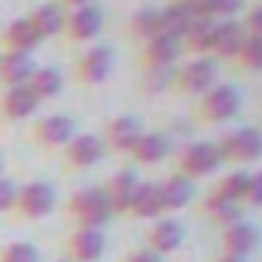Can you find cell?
Returning <instances> with one entry per match:
<instances>
[{
    "instance_id": "6da1fadb",
    "label": "cell",
    "mask_w": 262,
    "mask_h": 262,
    "mask_svg": "<svg viewBox=\"0 0 262 262\" xmlns=\"http://www.w3.org/2000/svg\"><path fill=\"white\" fill-rule=\"evenodd\" d=\"M241 113V92L229 82H216L201 98H195L192 116L198 125H226Z\"/></svg>"
},
{
    "instance_id": "7a4b0ae2",
    "label": "cell",
    "mask_w": 262,
    "mask_h": 262,
    "mask_svg": "<svg viewBox=\"0 0 262 262\" xmlns=\"http://www.w3.org/2000/svg\"><path fill=\"white\" fill-rule=\"evenodd\" d=\"M216 149H220V159L223 165H250L262 159V128L256 125H241V128H229L220 131V137L213 140Z\"/></svg>"
},
{
    "instance_id": "3957f363",
    "label": "cell",
    "mask_w": 262,
    "mask_h": 262,
    "mask_svg": "<svg viewBox=\"0 0 262 262\" xmlns=\"http://www.w3.org/2000/svg\"><path fill=\"white\" fill-rule=\"evenodd\" d=\"M64 210L73 216L76 229H104L113 220L110 201L101 186H82L64 201Z\"/></svg>"
},
{
    "instance_id": "277c9868",
    "label": "cell",
    "mask_w": 262,
    "mask_h": 262,
    "mask_svg": "<svg viewBox=\"0 0 262 262\" xmlns=\"http://www.w3.org/2000/svg\"><path fill=\"white\" fill-rule=\"evenodd\" d=\"M220 168H223V159H220V149L213 140H192L174 152V171L189 177L192 183L216 174Z\"/></svg>"
},
{
    "instance_id": "5b68a950",
    "label": "cell",
    "mask_w": 262,
    "mask_h": 262,
    "mask_svg": "<svg viewBox=\"0 0 262 262\" xmlns=\"http://www.w3.org/2000/svg\"><path fill=\"white\" fill-rule=\"evenodd\" d=\"M58 207V192L49 180H31L25 186H18V195L12 204V216L21 223H37L46 220L52 210Z\"/></svg>"
},
{
    "instance_id": "8992f818",
    "label": "cell",
    "mask_w": 262,
    "mask_h": 262,
    "mask_svg": "<svg viewBox=\"0 0 262 262\" xmlns=\"http://www.w3.org/2000/svg\"><path fill=\"white\" fill-rule=\"evenodd\" d=\"M216 76H220V67L210 55L204 58H192L186 64L174 67V76H171V92L183 95V98H201L207 89L216 85Z\"/></svg>"
},
{
    "instance_id": "52a82bcc",
    "label": "cell",
    "mask_w": 262,
    "mask_h": 262,
    "mask_svg": "<svg viewBox=\"0 0 262 262\" xmlns=\"http://www.w3.org/2000/svg\"><path fill=\"white\" fill-rule=\"evenodd\" d=\"M107 156V149H104V143H101V137L98 134H73L70 140H67L64 146H61V168H64L67 174H82V171H89V168H95L101 159Z\"/></svg>"
},
{
    "instance_id": "ba28073f",
    "label": "cell",
    "mask_w": 262,
    "mask_h": 262,
    "mask_svg": "<svg viewBox=\"0 0 262 262\" xmlns=\"http://www.w3.org/2000/svg\"><path fill=\"white\" fill-rule=\"evenodd\" d=\"M76 119L67 116V113H49V116H40L34 125H31V143L43 152H61L67 140L76 134Z\"/></svg>"
},
{
    "instance_id": "9c48e42d",
    "label": "cell",
    "mask_w": 262,
    "mask_h": 262,
    "mask_svg": "<svg viewBox=\"0 0 262 262\" xmlns=\"http://www.w3.org/2000/svg\"><path fill=\"white\" fill-rule=\"evenodd\" d=\"M113 73V49L107 43H95L89 46L76 61H73V76L79 85H89V89H98L107 82V76Z\"/></svg>"
},
{
    "instance_id": "30bf717a",
    "label": "cell",
    "mask_w": 262,
    "mask_h": 262,
    "mask_svg": "<svg viewBox=\"0 0 262 262\" xmlns=\"http://www.w3.org/2000/svg\"><path fill=\"white\" fill-rule=\"evenodd\" d=\"M104 28V9L98 3H89V6H79V9H64V37L70 46H82V43H92L98 40Z\"/></svg>"
},
{
    "instance_id": "8fae6325",
    "label": "cell",
    "mask_w": 262,
    "mask_h": 262,
    "mask_svg": "<svg viewBox=\"0 0 262 262\" xmlns=\"http://www.w3.org/2000/svg\"><path fill=\"white\" fill-rule=\"evenodd\" d=\"M143 122L137 119V116H131V113H119V116H110L107 122H104V128H101V143H104V149L107 152H119V156H128L131 146L137 143V137L143 134Z\"/></svg>"
},
{
    "instance_id": "7c38bea8",
    "label": "cell",
    "mask_w": 262,
    "mask_h": 262,
    "mask_svg": "<svg viewBox=\"0 0 262 262\" xmlns=\"http://www.w3.org/2000/svg\"><path fill=\"white\" fill-rule=\"evenodd\" d=\"M183 241H186V229H183V223L174 220V216H159V220H152V223L143 229V244H146V250L156 253V256H162V259H165L168 253H174Z\"/></svg>"
},
{
    "instance_id": "4fadbf2b",
    "label": "cell",
    "mask_w": 262,
    "mask_h": 262,
    "mask_svg": "<svg viewBox=\"0 0 262 262\" xmlns=\"http://www.w3.org/2000/svg\"><path fill=\"white\" fill-rule=\"evenodd\" d=\"M180 40L168 37V34H156L152 40L140 43V55H137V67L143 73H152V70H174L177 58H180Z\"/></svg>"
},
{
    "instance_id": "5bb4252c",
    "label": "cell",
    "mask_w": 262,
    "mask_h": 262,
    "mask_svg": "<svg viewBox=\"0 0 262 262\" xmlns=\"http://www.w3.org/2000/svg\"><path fill=\"white\" fill-rule=\"evenodd\" d=\"M107 250L104 229H70L64 238V259L67 262H98Z\"/></svg>"
},
{
    "instance_id": "9a60e30c",
    "label": "cell",
    "mask_w": 262,
    "mask_h": 262,
    "mask_svg": "<svg viewBox=\"0 0 262 262\" xmlns=\"http://www.w3.org/2000/svg\"><path fill=\"white\" fill-rule=\"evenodd\" d=\"M262 235L256 223H247V220H238L226 229H220V253H229V256H241V259H250V253L259 247Z\"/></svg>"
},
{
    "instance_id": "2e32d148",
    "label": "cell",
    "mask_w": 262,
    "mask_h": 262,
    "mask_svg": "<svg viewBox=\"0 0 262 262\" xmlns=\"http://www.w3.org/2000/svg\"><path fill=\"white\" fill-rule=\"evenodd\" d=\"M125 216L143 220V223H152V220L165 216V210H162V195H159V180H140V183H137V189L131 192Z\"/></svg>"
},
{
    "instance_id": "e0dca14e",
    "label": "cell",
    "mask_w": 262,
    "mask_h": 262,
    "mask_svg": "<svg viewBox=\"0 0 262 262\" xmlns=\"http://www.w3.org/2000/svg\"><path fill=\"white\" fill-rule=\"evenodd\" d=\"M137 183H140V177H137L131 168H119V171H113V174L101 183L104 195H107V201H110L113 216H125L128 201H131V192L137 189Z\"/></svg>"
},
{
    "instance_id": "ac0fdd59",
    "label": "cell",
    "mask_w": 262,
    "mask_h": 262,
    "mask_svg": "<svg viewBox=\"0 0 262 262\" xmlns=\"http://www.w3.org/2000/svg\"><path fill=\"white\" fill-rule=\"evenodd\" d=\"M40 101L28 92V85H12L3 89L0 95V122H25L37 113Z\"/></svg>"
},
{
    "instance_id": "d6986e66",
    "label": "cell",
    "mask_w": 262,
    "mask_h": 262,
    "mask_svg": "<svg viewBox=\"0 0 262 262\" xmlns=\"http://www.w3.org/2000/svg\"><path fill=\"white\" fill-rule=\"evenodd\" d=\"M159 195H162V210L165 213H177L183 210L186 204H192L195 198V183L177 171H171L168 177L159 180Z\"/></svg>"
},
{
    "instance_id": "ffe728a7",
    "label": "cell",
    "mask_w": 262,
    "mask_h": 262,
    "mask_svg": "<svg viewBox=\"0 0 262 262\" xmlns=\"http://www.w3.org/2000/svg\"><path fill=\"white\" fill-rule=\"evenodd\" d=\"M247 40L244 28L238 18H226V21H216V34H213V46H210V58L213 61H235L241 43Z\"/></svg>"
},
{
    "instance_id": "44dd1931",
    "label": "cell",
    "mask_w": 262,
    "mask_h": 262,
    "mask_svg": "<svg viewBox=\"0 0 262 262\" xmlns=\"http://www.w3.org/2000/svg\"><path fill=\"white\" fill-rule=\"evenodd\" d=\"M131 162L134 165H143V168H152L159 162H165L171 156V140L165 131H143L137 137V143L131 146Z\"/></svg>"
},
{
    "instance_id": "7402d4cb",
    "label": "cell",
    "mask_w": 262,
    "mask_h": 262,
    "mask_svg": "<svg viewBox=\"0 0 262 262\" xmlns=\"http://www.w3.org/2000/svg\"><path fill=\"white\" fill-rule=\"evenodd\" d=\"M40 34L34 31V25L21 15V18H12L6 28H3V34H0V46H3V52H37L40 49Z\"/></svg>"
},
{
    "instance_id": "603a6c76",
    "label": "cell",
    "mask_w": 262,
    "mask_h": 262,
    "mask_svg": "<svg viewBox=\"0 0 262 262\" xmlns=\"http://www.w3.org/2000/svg\"><path fill=\"white\" fill-rule=\"evenodd\" d=\"M244 204H238V201H229V198H220V195H204L201 198V204H198V216H204L207 223H213L216 229H226V226H232V223H238V220H244Z\"/></svg>"
},
{
    "instance_id": "cb8c5ba5",
    "label": "cell",
    "mask_w": 262,
    "mask_h": 262,
    "mask_svg": "<svg viewBox=\"0 0 262 262\" xmlns=\"http://www.w3.org/2000/svg\"><path fill=\"white\" fill-rule=\"evenodd\" d=\"M25 18L34 25V31L40 34V40H52V37H61V34H64V9H61L55 0L34 6Z\"/></svg>"
},
{
    "instance_id": "d4e9b609",
    "label": "cell",
    "mask_w": 262,
    "mask_h": 262,
    "mask_svg": "<svg viewBox=\"0 0 262 262\" xmlns=\"http://www.w3.org/2000/svg\"><path fill=\"white\" fill-rule=\"evenodd\" d=\"M34 55L31 52H3L0 49V85L12 89V85H25L28 76L34 73Z\"/></svg>"
},
{
    "instance_id": "484cf974",
    "label": "cell",
    "mask_w": 262,
    "mask_h": 262,
    "mask_svg": "<svg viewBox=\"0 0 262 262\" xmlns=\"http://www.w3.org/2000/svg\"><path fill=\"white\" fill-rule=\"evenodd\" d=\"M28 92L43 104V101H52V98H58L61 95V89H64V76H61V70L52 64H43V67H34V73L28 76Z\"/></svg>"
},
{
    "instance_id": "4316f807",
    "label": "cell",
    "mask_w": 262,
    "mask_h": 262,
    "mask_svg": "<svg viewBox=\"0 0 262 262\" xmlns=\"http://www.w3.org/2000/svg\"><path fill=\"white\" fill-rule=\"evenodd\" d=\"M213 34H216V21H213V18H195V21L189 25V31L183 34L180 49H186V52H192L198 58H204V55H210Z\"/></svg>"
},
{
    "instance_id": "83f0119b",
    "label": "cell",
    "mask_w": 262,
    "mask_h": 262,
    "mask_svg": "<svg viewBox=\"0 0 262 262\" xmlns=\"http://www.w3.org/2000/svg\"><path fill=\"white\" fill-rule=\"evenodd\" d=\"M159 15H162V34L174 37V40H183V34L189 31V25L195 21V15L180 3V0H168L165 6H159Z\"/></svg>"
},
{
    "instance_id": "f1b7e54d",
    "label": "cell",
    "mask_w": 262,
    "mask_h": 262,
    "mask_svg": "<svg viewBox=\"0 0 262 262\" xmlns=\"http://www.w3.org/2000/svg\"><path fill=\"white\" fill-rule=\"evenodd\" d=\"M156 34H162V15H159V6H143L137 9L128 18V37L137 43H146L152 40Z\"/></svg>"
},
{
    "instance_id": "f546056e",
    "label": "cell",
    "mask_w": 262,
    "mask_h": 262,
    "mask_svg": "<svg viewBox=\"0 0 262 262\" xmlns=\"http://www.w3.org/2000/svg\"><path fill=\"white\" fill-rule=\"evenodd\" d=\"M232 67L241 73H262V37H247L241 43Z\"/></svg>"
},
{
    "instance_id": "4dcf8cb0",
    "label": "cell",
    "mask_w": 262,
    "mask_h": 262,
    "mask_svg": "<svg viewBox=\"0 0 262 262\" xmlns=\"http://www.w3.org/2000/svg\"><path fill=\"white\" fill-rule=\"evenodd\" d=\"M247 174L250 171H244V168H235V171H229V174H223L220 180H216V186H213V195L220 198H229V201H244V189H247Z\"/></svg>"
},
{
    "instance_id": "1f68e13d",
    "label": "cell",
    "mask_w": 262,
    "mask_h": 262,
    "mask_svg": "<svg viewBox=\"0 0 262 262\" xmlns=\"http://www.w3.org/2000/svg\"><path fill=\"white\" fill-rule=\"evenodd\" d=\"M0 262H40V247L31 241H9L0 247Z\"/></svg>"
},
{
    "instance_id": "d6a6232c",
    "label": "cell",
    "mask_w": 262,
    "mask_h": 262,
    "mask_svg": "<svg viewBox=\"0 0 262 262\" xmlns=\"http://www.w3.org/2000/svg\"><path fill=\"white\" fill-rule=\"evenodd\" d=\"M241 9H244V0H210V18L213 21L235 18Z\"/></svg>"
},
{
    "instance_id": "836d02e7",
    "label": "cell",
    "mask_w": 262,
    "mask_h": 262,
    "mask_svg": "<svg viewBox=\"0 0 262 262\" xmlns=\"http://www.w3.org/2000/svg\"><path fill=\"white\" fill-rule=\"evenodd\" d=\"M244 207H262V168L247 174V189H244Z\"/></svg>"
},
{
    "instance_id": "e575fe53",
    "label": "cell",
    "mask_w": 262,
    "mask_h": 262,
    "mask_svg": "<svg viewBox=\"0 0 262 262\" xmlns=\"http://www.w3.org/2000/svg\"><path fill=\"white\" fill-rule=\"evenodd\" d=\"M238 21H241V28H244L247 37H262V3L244 9V18H238Z\"/></svg>"
},
{
    "instance_id": "d590c367",
    "label": "cell",
    "mask_w": 262,
    "mask_h": 262,
    "mask_svg": "<svg viewBox=\"0 0 262 262\" xmlns=\"http://www.w3.org/2000/svg\"><path fill=\"white\" fill-rule=\"evenodd\" d=\"M15 195H18V183L12 177H0V213H12Z\"/></svg>"
},
{
    "instance_id": "8d00e7d4",
    "label": "cell",
    "mask_w": 262,
    "mask_h": 262,
    "mask_svg": "<svg viewBox=\"0 0 262 262\" xmlns=\"http://www.w3.org/2000/svg\"><path fill=\"white\" fill-rule=\"evenodd\" d=\"M116 262H165L162 256H156V253H149L146 247H137V250H128V253H122Z\"/></svg>"
},
{
    "instance_id": "74e56055",
    "label": "cell",
    "mask_w": 262,
    "mask_h": 262,
    "mask_svg": "<svg viewBox=\"0 0 262 262\" xmlns=\"http://www.w3.org/2000/svg\"><path fill=\"white\" fill-rule=\"evenodd\" d=\"M195 18H210V0H180Z\"/></svg>"
},
{
    "instance_id": "f35d334b",
    "label": "cell",
    "mask_w": 262,
    "mask_h": 262,
    "mask_svg": "<svg viewBox=\"0 0 262 262\" xmlns=\"http://www.w3.org/2000/svg\"><path fill=\"white\" fill-rule=\"evenodd\" d=\"M55 3H58V6H61V9H79V6H89V3H98V0H55Z\"/></svg>"
},
{
    "instance_id": "ab89813d",
    "label": "cell",
    "mask_w": 262,
    "mask_h": 262,
    "mask_svg": "<svg viewBox=\"0 0 262 262\" xmlns=\"http://www.w3.org/2000/svg\"><path fill=\"white\" fill-rule=\"evenodd\" d=\"M210 262H250V259H241V256H229V253H220V256H213Z\"/></svg>"
},
{
    "instance_id": "60d3db41",
    "label": "cell",
    "mask_w": 262,
    "mask_h": 262,
    "mask_svg": "<svg viewBox=\"0 0 262 262\" xmlns=\"http://www.w3.org/2000/svg\"><path fill=\"white\" fill-rule=\"evenodd\" d=\"M3 168H6V165H3V156H0V177H3Z\"/></svg>"
},
{
    "instance_id": "b9f144b4",
    "label": "cell",
    "mask_w": 262,
    "mask_h": 262,
    "mask_svg": "<svg viewBox=\"0 0 262 262\" xmlns=\"http://www.w3.org/2000/svg\"><path fill=\"white\" fill-rule=\"evenodd\" d=\"M52 262H67V259H64V256H61V259H52Z\"/></svg>"
}]
</instances>
